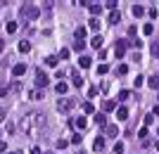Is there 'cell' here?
<instances>
[{
    "label": "cell",
    "mask_w": 159,
    "mask_h": 154,
    "mask_svg": "<svg viewBox=\"0 0 159 154\" xmlns=\"http://www.w3.org/2000/svg\"><path fill=\"white\" fill-rule=\"evenodd\" d=\"M43 126H45V114H38V112H31V114H26L19 121V128L24 130V135H29V138H38L40 130H43Z\"/></svg>",
    "instance_id": "cell-1"
},
{
    "label": "cell",
    "mask_w": 159,
    "mask_h": 154,
    "mask_svg": "<svg viewBox=\"0 0 159 154\" xmlns=\"http://www.w3.org/2000/svg\"><path fill=\"white\" fill-rule=\"evenodd\" d=\"M38 14H40L38 5H24V7H21V17H24V19H36Z\"/></svg>",
    "instance_id": "cell-2"
},
{
    "label": "cell",
    "mask_w": 159,
    "mask_h": 154,
    "mask_svg": "<svg viewBox=\"0 0 159 154\" xmlns=\"http://www.w3.org/2000/svg\"><path fill=\"white\" fill-rule=\"evenodd\" d=\"M74 104H76V102H74L71 97H62V100L57 102V112H60V114H66V112H71Z\"/></svg>",
    "instance_id": "cell-3"
},
{
    "label": "cell",
    "mask_w": 159,
    "mask_h": 154,
    "mask_svg": "<svg viewBox=\"0 0 159 154\" xmlns=\"http://www.w3.org/2000/svg\"><path fill=\"white\" fill-rule=\"evenodd\" d=\"M48 83H50V76H48L43 69H38V71H36V86H38V90H40V88H45Z\"/></svg>",
    "instance_id": "cell-4"
},
{
    "label": "cell",
    "mask_w": 159,
    "mask_h": 154,
    "mask_svg": "<svg viewBox=\"0 0 159 154\" xmlns=\"http://www.w3.org/2000/svg\"><path fill=\"white\" fill-rule=\"evenodd\" d=\"M126 47H128V40H116L114 55H116V57H124V55H126Z\"/></svg>",
    "instance_id": "cell-5"
},
{
    "label": "cell",
    "mask_w": 159,
    "mask_h": 154,
    "mask_svg": "<svg viewBox=\"0 0 159 154\" xmlns=\"http://www.w3.org/2000/svg\"><path fill=\"white\" fill-rule=\"evenodd\" d=\"M105 133H107V138H116V135H119V126L107 123V126H105Z\"/></svg>",
    "instance_id": "cell-6"
},
{
    "label": "cell",
    "mask_w": 159,
    "mask_h": 154,
    "mask_svg": "<svg viewBox=\"0 0 159 154\" xmlns=\"http://www.w3.org/2000/svg\"><path fill=\"white\" fill-rule=\"evenodd\" d=\"M83 83H86V81L81 78V74L71 71V86H74V88H83Z\"/></svg>",
    "instance_id": "cell-7"
},
{
    "label": "cell",
    "mask_w": 159,
    "mask_h": 154,
    "mask_svg": "<svg viewBox=\"0 0 159 154\" xmlns=\"http://www.w3.org/2000/svg\"><path fill=\"white\" fill-rule=\"evenodd\" d=\"M116 119H119V121H126V119H128V109L124 107V104H121V107H116Z\"/></svg>",
    "instance_id": "cell-8"
},
{
    "label": "cell",
    "mask_w": 159,
    "mask_h": 154,
    "mask_svg": "<svg viewBox=\"0 0 159 154\" xmlns=\"http://www.w3.org/2000/svg\"><path fill=\"white\" fill-rule=\"evenodd\" d=\"M147 86L152 88V90H159V74L150 76V78H147Z\"/></svg>",
    "instance_id": "cell-9"
},
{
    "label": "cell",
    "mask_w": 159,
    "mask_h": 154,
    "mask_svg": "<svg viewBox=\"0 0 159 154\" xmlns=\"http://www.w3.org/2000/svg\"><path fill=\"white\" fill-rule=\"evenodd\" d=\"M12 74L14 76H24V74H26V64H14V67H12Z\"/></svg>",
    "instance_id": "cell-10"
},
{
    "label": "cell",
    "mask_w": 159,
    "mask_h": 154,
    "mask_svg": "<svg viewBox=\"0 0 159 154\" xmlns=\"http://www.w3.org/2000/svg\"><path fill=\"white\" fill-rule=\"evenodd\" d=\"M88 10H90V14H93V17H98V14L102 12V5H100V2H90V5H88Z\"/></svg>",
    "instance_id": "cell-11"
},
{
    "label": "cell",
    "mask_w": 159,
    "mask_h": 154,
    "mask_svg": "<svg viewBox=\"0 0 159 154\" xmlns=\"http://www.w3.org/2000/svg\"><path fill=\"white\" fill-rule=\"evenodd\" d=\"M79 64H81V69H88L90 64H93V59L88 57V55H81V59H79Z\"/></svg>",
    "instance_id": "cell-12"
},
{
    "label": "cell",
    "mask_w": 159,
    "mask_h": 154,
    "mask_svg": "<svg viewBox=\"0 0 159 154\" xmlns=\"http://www.w3.org/2000/svg\"><path fill=\"white\" fill-rule=\"evenodd\" d=\"M74 126L79 128V130H86V126H88V121L83 119V116H79V119H74Z\"/></svg>",
    "instance_id": "cell-13"
},
{
    "label": "cell",
    "mask_w": 159,
    "mask_h": 154,
    "mask_svg": "<svg viewBox=\"0 0 159 154\" xmlns=\"http://www.w3.org/2000/svg\"><path fill=\"white\" fill-rule=\"evenodd\" d=\"M131 12H133V17H143V14H145V7L143 5H133Z\"/></svg>",
    "instance_id": "cell-14"
},
{
    "label": "cell",
    "mask_w": 159,
    "mask_h": 154,
    "mask_svg": "<svg viewBox=\"0 0 159 154\" xmlns=\"http://www.w3.org/2000/svg\"><path fill=\"white\" fill-rule=\"evenodd\" d=\"M93 149L95 152H102V149H105V138H98V140L93 142Z\"/></svg>",
    "instance_id": "cell-15"
},
{
    "label": "cell",
    "mask_w": 159,
    "mask_h": 154,
    "mask_svg": "<svg viewBox=\"0 0 159 154\" xmlns=\"http://www.w3.org/2000/svg\"><path fill=\"white\" fill-rule=\"evenodd\" d=\"M19 52H24V55L31 52V43H29V40H21L19 43Z\"/></svg>",
    "instance_id": "cell-16"
},
{
    "label": "cell",
    "mask_w": 159,
    "mask_h": 154,
    "mask_svg": "<svg viewBox=\"0 0 159 154\" xmlns=\"http://www.w3.org/2000/svg\"><path fill=\"white\" fill-rule=\"evenodd\" d=\"M119 19H121V12H119V10H114V12H109V24H116Z\"/></svg>",
    "instance_id": "cell-17"
},
{
    "label": "cell",
    "mask_w": 159,
    "mask_h": 154,
    "mask_svg": "<svg viewBox=\"0 0 159 154\" xmlns=\"http://www.w3.org/2000/svg\"><path fill=\"white\" fill-rule=\"evenodd\" d=\"M90 45H93L95 50H102V36H95V38L90 40Z\"/></svg>",
    "instance_id": "cell-18"
},
{
    "label": "cell",
    "mask_w": 159,
    "mask_h": 154,
    "mask_svg": "<svg viewBox=\"0 0 159 154\" xmlns=\"http://www.w3.org/2000/svg\"><path fill=\"white\" fill-rule=\"evenodd\" d=\"M95 123L105 128V126H107V116H105V114H95Z\"/></svg>",
    "instance_id": "cell-19"
},
{
    "label": "cell",
    "mask_w": 159,
    "mask_h": 154,
    "mask_svg": "<svg viewBox=\"0 0 159 154\" xmlns=\"http://www.w3.org/2000/svg\"><path fill=\"white\" fill-rule=\"evenodd\" d=\"M55 90H57V95H66L69 86H66V83H57V86H55Z\"/></svg>",
    "instance_id": "cell-20"
},
{
    "label": "cell",
    "mask_w": 159,
    "mask_h": 154,
    "mask_svg": "<svg viewBox=\"0 0 159 154\" xmlns=\"http://www.w3.org/2000/svg\"><path fill=\"white\" fill-rule=\"evenodd\" d=\"M45 64H48V67H57V64H60V59H57L55 55H50V57H45Z\"/></svg>",
    "instance_id": "cell-21"
},
{
    "label": "cell",
    "mask_w": 159,
    "mask_h": 154,
    "mask_svg": "<svg viewBox=\"0 0 159 154\" xmlns=\"http://www.w3.org/2000/svg\"><path fill=\"white\" fill-rule=\"evenodd\" d=\"M74 36H76V40H83V38H86V29H83V26H79L76 31H74Z\"/></svg>",
    "instance_id": "cell-22"
},
{
    "label": "cell",
    "mask_w": 159,
    "mask_h": 154,
    "mask_svg": "<svg viewBox=\"0 0 159 154\" xmlns=\"http://www.w3.org/2000/svg\"><path fill=\"white\" fill-rule=\"evenodd\" d=\"M114 71H116V76H126V74H128V67H126V64H119Z\"/></svg>",
    "instance_id": "cell-23"
},
{
    "label": "cell",
    "mask_w": 159,
    "mask_h": 154,
    "mask_svg": "<svg viewBox=\"0 0 159 154\" xmlns=\"http://www.w3.org/2000/svg\"><path fill=\"white\" fill-rule=\"evenodd\" d=\"M29 97H31V100H43V93L36 88V90H31V93H29Z\"/></svg>",
    "instance_id": "cell-24"
},
{
    "label": "cell",
    "mask_w": 159,
    "mask_h": 154,
    "mask_svg": "<svg viewBox=\"0 0 159 154\" xmlns=\"http://www.w3.org/2000/svg\"><path fill=\"white\" fill-rule=\"evenodd\" d=\"M83 112H86V114H93V112H95L93 102H83Z\"/></svg>",
    "instance_id": "cell-25"
},
{
    "label": "cell",
    "mask_w": 159,
    "mask_h": 154,
    "mask_svg": "<svg viewBox=\"0 0 159 154\" xmlns=\"http://www.w3.org/2000/svg\"><path fill=\"white\" fill-rule=\"evenodd\" d=\"M143 33H145V36H152L154 33V26H152V24H145V26H143Z\"/></svg>",
    "instance_id": "cell-26"
},
{
    "label": "cell",
    "mask_w": 159,
    "mask_h": 154,
    "mask_svg": "<svg viewBox=\"0 0 159 154\" xmlns=\"http://www.w3.org/2000/svg\"><path fill=\"white\" fill-rule=\"evenodd\" d=\"M102 107H105V112H112V109H116V104H114L112 100H105V104H102Z\"/></svg>",
    "instance_id": "cell-27"
},
{
    "label": "cell",
    "mask_w": 159,
    "mask_h": 154,
    "mask_svg": "<svg viewBox=\"0 0 159 154\" xmlns=\"http://www.w3.org/2000/svg\"><path fill=\"white\" fill-rule=\"evenodd\" d=\"M83 47H86L83 40H76V43H74V50H76V52H83Z\"/></svg>",
    "instance_id": "cell-28"
},
{
    "label": "cell",
    "mask_w": 159,
    "mask_h": 154,
    "mask_svg": "<svg viewBox=\"0 0 159 154\" xmlns=\"http://www.w3.org/2000/svg\"><path fill=\"white\" fill-rule=\"evenodd\" d=\"M107 71H109V67H107V64H100V67H98V76H105Z\"/></svg>",
    "instance_id": "cell-29"
},
{
    "label": "cell",
    "mask_w": 159,
    "mask_h": 154,
    "mask_svg": "<svg viewBox=\"0 0 159 154\" xmlns=\"http://www.w3.org/2000/svg\"><path fill=\"white\" fill-rule=\"evenodd\" d=\"M7 33H17V21H10V24H7Z\"/></svg>",
    "instance_id": "cell-30"
},
{
    "label": "cell",
    "mask_w": 159,
    "mask_h": 154,
    "mask_svg": "<svg viewBox=\"0 0 159 154\" xmlns=\"http://www.w3.org/2000/svg\"><path fill=\"white\" fill-rule=\"evenodd\" d=\"M90 29H93V31H98V29H100V19H98V17L90 19Z\"/></svg>",
    "instance_id": "cell-31"
},
{
    "label": "cell",
    "mask_w": 159,
    "mask_h": 154,
    "mask_svg": "<svg viewBox=\"0 0 159 154\" xmlns=\"http://www.w3.org/2000/svg\"><path fill=\"white\" fill-rule=\"evenodd\" d=\"M105 7H109V10H112V12H114V10L119 7V2H116V0H109V2H105Z\"/></svg>",
    "instance_id": "cell-32"
},
{
    "label": "cell",
    "mask_w": 159,
    "mask_h": 154,
    "mask_svg": "<svg viewBox=\"0 0 159 154\" xmlns=\"http://www.w3.org/2000/svg\"><path fill=\"white\" fill-rule=\"evenodd\" d=\"M114 154H124V142H116V145H114Z\"/></svg>",
    "instance_id": "cell-33"
},
{
    "label": "cell",
    "mask_w": 159,
    "mask_h": 154,
    "mask_svg": "<svg viewBox=\"0 0 159 154\" xmlns=\"http://www.w3.org/2000/svg\"><path fill=\"white\" fill-rule=\"evenodd\" d=\"M143 83H145V78H143V76H135V81H133V86H135V88H140Z\"/></svg>",
    "instance_id": "cell-34"
},
{
    "label": "cell",
    "mask_w": 159,
    "mask_h": 154,
    "mask_svg": "<svg viewBox=\"0 0 159 154\" xmlns=\"http://www.w3.org/2000/svg\"><path fill=\"white\" fill-rule=\"evenodd\" d=\"M57 59H69V50H66V47H64V50H62L60 55H57Z\"/></svg>",
    "instance_id": "cell-35"
},
{
    "label": "cell",
    "mask_w": 159,
    "mask_h": 154,
    "mask_svg": "<svg viewBox=\"0 0 159 154\" xmlns=\"http://www.w3.org/2000/svg\"><path fill=\"white\" fill-rule=\"evenodd\" d=\"M128 97H131L128 90H119V100H128Z\"/></svg>",
    "instance_id": "cell-36"
},
{
    "label": "cell",
    "mask_w": 159,
    "mask_h": 154,
    "mask_svg": "<svg viewBox=\"0 0 159 154\" xmlns=\"http://www.w3.org/2000/svg\"><path fill=\"white\" fill-rule=\"evenodd\" d=\"M150 50H152L154 57H159V43H152V47H150Z\"/></svg>",
    "instance_id": "cell-37"
},
{
    "label": "cell",
    "mask_w": 159,
    "mask_h": 154,
    "mask_svg": "<svg viewBox=\"0 0 159 154\" xmlns=\"http://www.w3.org/2000/svg\"><path fill=\"white\" fill-rule=\"evenodd\" d=\"M150 17H152V19H157V17H159V10H157V7H150Z\"/></svg>",
    "instance_id": "cell-38"
},
{
    "label": "cell",
    "mask_w": 159,
    "mask_h": 154,
    "mask_svg": "<svg viewBox=\"0 0 159 154\" xmlns=\"http://www.w3.org/2000/svg\"><path fill=\"white\" fill-rule=\"evenodd\" d=\"M138 138H143V140H145V138H147V128H140V130H138Z\"/></svg>",
    "instance_id": "cell-39"
},
{
    "label": "cell",
    "mask_w": 159,
    "mask_h": 154,
    "mask_svg": "<svg viewBox=\"0 0 159 154\" xmlns=\"http://www.w3.org/2000/svg\"><path fill=\"white\" fill-rule=\"evenodd\" d=\"M66 145H69V140H57V147H60V149H64Z\"/></svg>",
    "instance_id": "cell-40"
},
{
    "label": "cell",
    "mask_w": 159,
    "mask_h": 154,
    "mask_svg": "<svg viewBox=\"0 0 159 154\" xmlns=\"http://www.w3.org/2000/svg\"><path fill=\"white\" fill-rule=\"evenodd\" d=\"M138 33V26H128V36H135Z\"/></svg>",
    "instance_id": "cell-41"
},
{
    "label": "cell",
    "mask_w": 159,
    "mask_h": 154,
    "mask_svg": "<svg viewBox=\"0 0 159 154\" xmlns=\"http://www.w3.org/2000/svg\"><path fill=\"white\" fill-rule=\"evenodd\" d=\"M79 142H81V135L76 133V135H74V138H71V145H79Z\"/></svg>",
    "instance_id": "cell-42"
},
{
    "label": "cell",
    "mask_w": 159,
    "mask_h": 154,
    "mask_svg": "<svg viewBox=\"0 0 159 154\" xmlns=\"http://www.w3.org/2000/svg\"><path fill=\"white\" fill-rule=\"evenodd\" d=\"M31 154H43V152H40V147H31Z\"/></svg>",
    "instance_id": "cell-43"
},
{
    "label": "cell",
    "mask_w": 159,
    "mask_h": 154,
    "mask_svg": "<svg viewBox=\"0 0 159 154\" xmlns=\"http://www.w3.org/2000/svg\"><path fill=\"white\" fill-rule=\"evenodd\" d=\"M2 119H5V109L0 107V123H2Z\"/></svg>",
    "instance_id": "cell-44"
},
{
    "label": "cell",
    "mask_w": 159,
    "mask_h": 154,
    "mask_svg": "<svg viewBox=\"0 0 159 154\" xmlns=\"http://www.w3.org/2000/svg\"><path fill=\"white\" fill-rule=\"evenodd\" d=\"M152 116H159V104H157V107L152 109Z\"/></svg>",
    "instance_id": "cell-45"
},
{
    "label": "cell",
    "mask_w": 159,
    "mask_h": 154,
    "mask_svg": "<svg viewBox=\"0 0 159 154\" xmlns=\"http://www.w3.org/2000/svg\"><path fill=\"white\" fill-rule=\"evenodd\" d=\"M7 95V88H0V97H5Z\"/></svg>",
    "instance_id": "cell-46"
},
{
    "label": "cell",
    "mask_w": 159,
    "mask_h": 154,
    "mask_svg": "<svg viewBox=\"0 0 159 154\" xmlns=\"http://www.w3.org/2000/svg\"><path fill=\"white\" fill-rule=\"evenodd\" d=\"M0 152H5V142L0 140Z\"/></svg>",
    "instance_id": "cell-47"
},
{
    "label": "cell",
    "mask_w": 159,
    "mask_h": 154,
    "mask_svg": "<svg viewBox=\"0 0 159 154\" xmlns=\"http://www.w3.org/2000/svg\"><path fill=\"white\" fill-rule=\"evenodd\" d=\"M2 47H5V45H2V40H0V52H2Z\"/></svg>",
    "instance_id": "cell-48"
},
{
    "label": "cell",
    "mask_w": 159,
    "mask_h": 154,
    "mask_svg": "<svg viewBox=\"0 0 159 154\" xmlns=\"http://www.w3.org/2000/svg\"><path fill=\"white\" fill-rule=\"evenodd\" d=\"M79 154H86V152H79Z\"/></svg>",
    "instance_id": "cell-49"
},
{
    "label": "cell",
    "mask_w": 159,
    "mask_h": 154,
    "mask_svg": "<svg viewBox=\"0 0 159 154\" xmlns=\"http://www.w3.org/2000/svg\"><path fill=\"white\" fill-rule=\"evenodd\" d=\"M7 154H14V152H7Z\"/></svg>",
    "instance_id": "cell-50"
},
{
    "label": "cell",
    "mask_w": 159,
    "mask_h": 154,
    "mask_svg": "<svg viewBox=\"0 0 159 154\" xmlns=\"http://www.w3.org/2000/svg\"><path fill=\"white\" fill-rule=\"evenodd\" d=\"M157 135H159V128H157Z\"/></svg>",
    "instance_id": "cell-51"
},
{
    "label": "cell",
    "mask_w": 159,
    "mask_h": 154,
    "mask_svg": "<svg viewBox=\"0 0 159 154\" xmlns=\"http://www.w3.org/2000/svg\"><path fill=\"white\" fill-rule=\"evenodd\" d=\"M157 100H159V97H157Z\"/></svg>",
    "instance_id": "cell-52"
}]
</instances>
